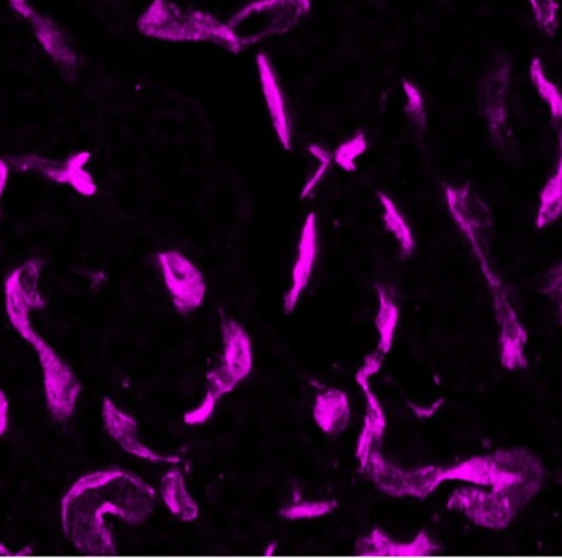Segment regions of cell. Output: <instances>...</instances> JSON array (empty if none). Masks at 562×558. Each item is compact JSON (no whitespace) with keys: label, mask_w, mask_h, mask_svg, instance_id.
Instances as JSON below:
<instances>
[{"label":"cell","mask_w":562,"mask_h":558,"mask_svg":"<svg viewBox=\"0 0 562 558\" xmlns=\"http://www.w3.org/2000/svg\"><path fill=\"white\" fill-rule=\"evenodd\" d=\"M155 490L144 480L119 468L79 478L61 500V526L68 543L86 556H114V536L105 516L131 524L147 521Z\"/></svg>","instance_id":"cell-1"},{"label":"cell","mask_w":562,"mask_h":558,"mask_svg":"<svg viewBox=\"0 0 562 558\" xmlns=\"http://www.w3.org/2000/svg\"><path fill=\"white\" fill-rule=\"evenodd\" d=\"M40 260H30L13 270L5 280V312L20 336L35 349L43 371L46 408L56 422H68L75 414L81 394V382L55 349L33 330L30 313L43 309L45 299L40 293Z\"/></svg>","instance_id":"cell-2"},{"label":"cell","mask_w":562,"mask_h":558,"mask_svg":"<svg viewBox=\"0 0 562 558\" xmlns=\"http://www.w3.org/2000/svg\"><path fill=\"white\" fill-rule=\"evenodd\" d=\"M445 480L465 481L475 487H488L508 494L524 507L543 484L540 460L524 448L498 450L491 455L469 458L445 468Z\"/></svg>","instance_id":"cell-3"},{"label":"cell","mask_w":562,"mask_h":558,"mask_svg":"<svg viewBox=\"0 0 562 558\" xmlns=\"http://www.w3.org/2000/svg\"><path fill=\"white\" fill-rule=\"evenodd\" d=\"M137 26L144 35L164 42L213 43L233 53L246 48L243 36L229 22L204 10L178 5L173 0H154L142 13Z\"/></svg>","instance_id":"cell-4"},{"label":"cell","mask_w":562,"mask_h":558,"mask_svg":"<svg viewBox=\"0 0 562 558\" xmlns=\"http://www.w3.org/2000/svg\"><path fill=\"white\" fill-rule=\"evenodd\" d=\"M446 203L452 220L458 224L459 231L468 237L472 250L481 264L482 272L487 279L488 287L502 286L501 277L492 267L488 253H491L492 214L487 204L477 197L471 185L452 187L446 185Z\"/></svg>","instance_id":"cell-5"},{"label":"cell","mask_w":562,"mask_h":558,"mask_svg":"<svg viewBox=\"0 0 562 558\" xmlns=\"http://www.w3.org/2000/svg\"><path fill=\"white\" fill-rule=\"evenodd\" d=\"M360 471L379 488L382 493L393 498H418L425 500L438 490L445 480V468L425 467L418 470H403L390 464L382 450L370 451L366 460L360 461Z\"/></svg>","instance_id":"cell-6"},{"label":"cell","mask_w":562,"mask_h":558,"mask_svg":"<svg viewBox=\"0 0 562 558\" xmlns=\"http://www.w3.org/2000/svg\"><path fill=\"white\" fill-rule=\"evenodd\" d=\"M449 511L464 514L469 521L485 529L502 531L510 526L520 507L508 494L501 491H484L481 488H459L448 501Z\"/></svg>","instance_id":"cell-7"},{"label":"cell","mask_w":562,"mask_h":558,"mask_svg":"<svg viewBox=\"0 0 562 558\" xmlns=\"http://www.w3.org/2000/svg\"><path fill=\"white\" fill-rule=\"evenodd\" d=\"M157 259L177 312L190 315L200 309L206 299V282L201 270L180 250L158 253Z\"/></svg>","instance_id":"cell-8"},{"label":"cell","mask_w":562,"mask_h":558,"mask_svg":"<svg viewBox=\"0 0 562 558\" xmlns=\"http://www.w3.org/2000/svg\"><path fill=\"white\" fill-rule=\"evenodd\" d=\"M512 65L507 58H497L485 72L481 85V108L488 134L495 144L504 145L508 137V92Z\"/></svg>","instance_id":"cell-9"},{"label":"cell","mask_w":562,"mask_h":558,"mask_svg":"<svg viewBox=\"0 0 562 558\" xmlns=\"http://www.w3.org/2000/svg\"><path fill=\"white\" fill-rule=\"evenodd\" d=\"M495 313H497V322L501 325V362L508 371H517V369L527 368V330L521 325L520 319L515 313L510 300H508L507 290L504 286L494 287Z\"/></svg>","instance_id":"cell-10"},{"label":"cell","mask_w":562,"mask_h":558,"mask_svg":"<svg viewBox=\"0 0 562 558\" xmlns=\"http://www.w3.org/2000/svg\"><path fill=\"white\" fill-rule=\"evenodd\" d=\"M256 63L257 69H259L260 88H262L263 99H266L267 109L272 119L273 131L279 137L281 147L284 150H291L293 121H291L290 108H288L279 75L266 53H259Z\"/></svg>","instance_id":"cell-11"},{"label":"cell","mask_w":562,"mask_h":558,"mask_svg":"<svg viewBox=\"0 0 562 558\" xmlns=\"http://www.w3.org/2000/svg\"><path fill=\"white\" fill-rule=\"evenodd\" d=\"M102 421L105 431L114 438L127 454L148 461H168V464H180L178 457H164L155 454L150 448L145 447L138 438V424L134 417L122 412L111 399L105 398L102 402Z\"/></svg>","instance_id":"cell-12"},{"label":"cell","mask_w":562,"mask_h":558,"mask_svg":"<svg viewBox=\"0 0 562 558\" xmlns=\"http://www.w3.org/2000/svg\"><path fill=\"white\" fill-rule=\"evenodd\" d=\"M317 257V223L316 214H307L304 220L303 230H301L300 244H297L296 263H294L293 272H291V286L284 293L283 305L284 313L290 315L296 309L297 300L301 293L310 283L313 276L314 264Z\"/></svg>","instance_id":"cell-13"},{"label":"cell","mask_w":562,"mask_h":558,"mask_svg":"<svg viewBox=\"0 0 562 558\" xmlns=\"http://www.w3.org/2000/svg\"><path fill=\"white\" fill-rule=\"evenodd\" d=\"M356 550L359 556L369 557H426L439 553L441 546H438L425 529L419 531L412 543H396L376 527L369 536L357 540Z\"/></svg>","instance_id":"cell-14"},{"label":"cell","mask_w":562,"mask_h":558,"mask_svg":"<svg viewBox=\"0 0 562 558\" xmlns=\"http://www.w3.org/2000/svg\"><path fill=\"white\" fill-rule=\"evenodd\" d=\"M224 355L221 366L237 381H244L254 368L252 342L240 323L223 320Z\"/></svg>","instance_id":"cell-15"},{"label":"cell","mask_w":562,"mask_h":558,"mask_svg":"<svg viewBox=\"0 0 562 558\" xmlns=\"http://www.w3.org/2000/svg\"><path fill=\"white\" fill-rule=\"evenodd\" d=\"M356 381L366 394L367 402L366 422H363L362 434H360L356 451L357 460L360 464L369 457L370 451L382 450V442L386 431V415L383 412L382 404L370 388L369 378L357 375Z\"/></svg>","instance_id":"cell-16"},{"label":"cell","mask_w":562,"mask_h":558,"mask_svg":"<svg viewBox=\"0 0 562 558\" xmlns=\"http://www.w3.org/2000/svg\"><path fill=\"white\" fill-rule=\"evenodd\" d=\"M314 422L327 435H339L349 425L350 405L346 392L330 389L317 395L313 409Z\"/></svg>","instance_id":"cell-17"},{"label":"cell","mask_w":562,"mask_h":558,"mask_svg":"<svg viewBox=\"0 0 562 558\" xmlns=\"http://www.w3.org/2000/svg\"><path fill=\"white\" fill-rule=\"evenodd\" d=\"M161 498L173 516L180 517L183 523H193L198 520L200 507L188 493L184 484L183 471L173 468L161 480Z\"/></svg>","instance_id":"cell-18"},{"label":"cell","mask_w":562,"mask_h":558,"mask_svg":"<svg viewBox=\"0 0 562 558\" xmlns=\"http://www.w3.org/2000/svg\"><path fill=\"white\" fill-rule=\"evenodd\" d=\"M562 214V124H561V155L557 171L544 185L538 208L537 227L544 230L550 224L557 223Z\"/></svg>","instance_id":"cell-19"},{"label":"cell","mask_w":562,"mask_h":558,"mask_svg":"<svg viewBox=\"0 0 562 558\" xmlns=\"http://www.w3.org/2000/svg\"><path fill=\"white\" fill-rule=\"evenodd\" d=\"M379 293V315L375 319L376 332H379V346L376 353L386 356L392 349L395 339L396 326H398L400 310L393 302L390 293L383 287L376 289Z\"/></svg>","instance_id":"cell-20"},{"label":"cell","mask_w":562,"mask_h":558,"mask_svg":"<svg viewBox=\"0 0 562 558\" xmlns=\"http://www.w3.org/2000/svg\"><path fill=\"white\" fill-rule=\"evenodd\" d=\"M376 197H379L380 207H382L383 223H385L386 231H390L398 241L403 257L412 256L415 253V236H413L412 227L406 223L405 216L400 213L392 198L386 197L385 193H379Z\"/></svg>","instance_id":"cell-21"},{"label":"cell","mask_w":562,"mask_h":558,"mask_svg":"<svg viewBox=\"0 0 562 558\" xmlns=\"http://www.w3.org/2000/svg\"><path fill=\"white\" fill-rule=\"evenodd\" d=\"M530 79L533 88L537 89L540 98L547 102L550 109L551 118L558 124H562V91L551 81L544 71L543 62L540 58H533L530 63Z\"/></svg>","instance_id":"cell-22"},{"label":"cell","mask_w":562,"mask_h":558,"mask_svg":"<svg viewBox=\"0 0 562 558\" xmlns=\"http://www.w3.org/2000/svg\"><path fill=\"white\" fill-rule=\"evenodd\" d=\"M337 503L333 500L307 501L301 500V494H294L293 503L281 507L280 516L288 521L317 520L336 511Z\"/></svg>","instance_id":"cell-23"},{"label":"cell","mask_w":562,"mask_h":558,"mask_svg":"<svg viewBox=\"0 0 562 558\" xmlns=\"http://www.w3.org/2000/svg\"><path fill=\"white\" fill-rule=\"evenodd\" d=\"M366 134H363V132H357L353 137H350L349 141L344 142V144H340L339 147L336 148V152H334V164L342 168V170L356 171L357 158L366 154Z\"/></svg>","instance_id":"cell-24"},{"label":"cell","mask_w":562,"mask_h":558,"mask_svg":"<svg viewBox=\"0 0 562 558\" xmlns=\"http://www.w3.org/2000/svg\"><path fill=\"white\" fill-rule=\"evenodd\" d=\"M403 91L406 96L405 112L419 132L426 129V104L418 86L413 85L408 79H403Z\"/></svg>","instance_id":"cell-25"},{"label":"cell","mask_w":562,"mask_h":558,"mask_svg":"<svg viewBox=\"0 0 562 558\" xmlns=\"http://www.w3.org/2000/svg\"><path fill=\"white\" fill-rule=\"evenodd\" d=\"M307 152L316 158L317 168L316 171H314L313 177H311L310 180L306 181V185H304L303 191H301V198H303V200L313 193L314 188L321 183V180H323L324 175H326V171L329 170L330 164L334 161V152L327 150L323 145L311 144L310 147H307Z\"/></svg>","instance_id":"cell-26"},{"label":"cell","mask_w":562,"mask_h":558,"mask_svg":"<svg viewBox=\"0 0 562 558\" xmlns=\"http://www.w3.org/2000/svg\"><path fill=\"white\" fill-rule=\"evenodd\" d=\"M533 10L538 26L548 35H553L558 26L560 15V2L558 0H528Z\"/></svg>","instance_id":"cell-27"},{"label":"cell","mask_w":562,"mask_h":558,"mask_svg":"<svg viewBox=\"0 0 562 558\" xmlns=\"http://www.w3.org/2000/svg\"><path fill=\"white\" fill-rule=\"evenodd\" d=\"M207 394L214 395L220 401L223 395L229 394L239 384L236 378L224 366L214 369L207 375Z\"/></svg>","instance_id":"cell-28"},{"label":"cell","mask_w":562,"mask_h":558,"mask_svg":"<svg viewBox=\"0 0 562 558\" xmlns=\"http://www.w3.org/2000/svg\"><path fill=\"white\" fill-rule=\"evenodd\" d=\"M217 399L214 395L206 394L204 398L203 404L200 408L194 409V411L188 412L184 414V424L187 425H201L204 422L210 421L211 415L214 414V409H216Z\"/></svg>","instance_id":"cell-29"},{"label":"cell","mask_w":562,"mask_h":558,"mask_svg":"<svg viewBox=\"0 0 562 558\" xmlns=\"http://www.w3.org/2000/svg\"><path fill=\"white\" fill-rule=\"evenodd\" d=\"M544 292L550 293L554 299H562V264L554 267L547 277V283H544Z\"/></svg>","instance_id":"cell-30"},{"label":"cell","mask_w":562,"mask_h":558,"mask_svg":"<svg viewBox=\"0 0 562 558\" xmlns=\"http://www.w3.org/2000/svg\"><path fill=\"white\" fill-rule=\"evenodd\" d=\"M383 359H385V356L376 351L372 353V355H367L357 375L363 376V378H372V376H375L376 372L380 371V368H382Z\"/></svg>","instance_id":"cell-31"},{"label":"cell","mask_w":562,"mask_h":558,"mask_svg":"<svg viewBox=\"0 0 562 558\" xmlns=\"http://www.w3.org/2000/svg\"><path fill=\"white\" fill-rule=\"evenodd\" d=\"M7 427H9V399L0 389V437L5 434Z\"/></svg>","instance_id":"cell-32"},{"label":"cell","mask_w":562,"mask_h":558,"mask_svg":"<svg viewBox=\"0 0 562 558\" xmlns=\"http://www.w3.org/2000/svg\"><path fill=\"white\" fill-rule=\"evenodd\" d=\"M445 402V399H441V401L436 402V404H432L429 409H422L418 408V405L412 404V411L415 412V414L418 415L422 421H425V418L432 417V415L436 414V411H438V409L441 408Z\"/></svg>","instance_id":"cell-33"},{"label":"cell","mask_w":562,"mask_h":558,"mask_svg":"<svg viewBox=\"0 0 562 558\" xmlns=\"http://www.w3.org/2000/svg\"><path fill=\"white\" fill-rule=\"evenodd\" d=\"M3 187H5V171H3V167L0 165V194H2Z\"/></svg>","instance_id":"cell-34"},{"label":"cell","mask_w":562,"mask_h":558,"mask_svg":"<svg viewBox=\"0 0 562 558\" xmlns=\"http://www.w3.org/2000/svg\"><path fill=\"white\" fill-rule=\"evenodd\" d=\"M560 313H561V319H562V299H560Z\"/></svg>","instance_id":"cell-35"},{"label":"cell","mask_w":562,"mask_h":558,"mask_svg":"<svg viewBox=\"0 0 562 558\" xmlns=\"http://www.w3.org/2000/svg\"><path fill=\"white\" fill-rule=\"evenodd\" d=\"M301 2L311 3V0H301Z\"/></svg>","instance_id":"cell-36"}]
</instances>
